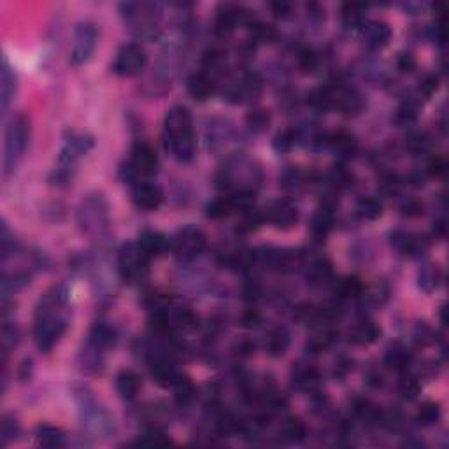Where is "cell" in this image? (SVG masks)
Returning a JSON list of instances; mask_svg holds the SVG:
<instances>
[{
  "label": "cell",
  "mask_w": 449,
  "mask_h": 449,
  "mask_svg": "<svg viewBox=\"0 0 449 449\" xmlns=\"http://www.w3.org/2000/svg\"><path fill=\"white\" fill-rule=\"evenodd\" d=\"M69 327V290L65 286H55L43 299L36 309L34 335L41 353H50Z\"/></svg>",
  "instance_id": "obj_1"
},
{
  "label": "cell",
  "mask_w": 449,
  "mask_h": 449,
  "mask_svg": "<svg viewBox=\"0 0 449 449\" xmlns=\"http://www.w3.org/2000/svg\"><path fill=\"white\" fill-rule=\"evenodd\" d=\"M164 143L176 160H193L197 151V136L193 130L192 113L186 107L176 106L167 111L164 120Z\"/></svg>",
  "instance_id": "obj_2"
},
{
  "label": "cell",
  "mask_w": 449,
  "mask_h": 449,
  "mask_svg": "<svg viewBox=\"0 0 449 449\" xmlns=\"http://www.w3.org/2000/svg\"><path fill=\"white\" fill-rule=\"evenodd\" d=\"M264 181L260 165L244 155H236L218 171L216 183L221 190L234 193H255Z\"/></svg>",
  "instance_id": "obj_3"
},
{
  "label": "cell",
  "mask_w": 449,
  "mask_h": 449,
  "mask_svg": "<svg viewBox=\"0 0 449 449\" xmlns=\"http://www.w3.org/2000/svg\"><path fill=\"white\" fill-rule=\"evenodd\" d=\"M130 32L141 41H155L162 34L160 6L153 2H123L120 6Z\"/></svg>",
  "instance_id": "obj_4"
},
{
  "label": "cell",
  "mask_w": 449,
  "mask_h": 449,
  "mask_svg": "<svg viewBox=\"0 0 449 449\" xmlns=\"http://www.w3.org/2000/svg\"><path fill=\"white\" fill-rule=\"evenodd\" d=\"M76 404H78L79 420L83 427L93 437H109L115 434V420L107 413L106 407L97 400L92 390L86 386H79L74 392Z\"/></svg>",
  "instance_id": "obj_5"
},
{
  "label": "cell",
  "mask_w": 449,
  "mask_h": 449,
  "mask_svg": "<svg viewBox=\"0 0 449 449\" xmlns=\"http://www.w3.org/2000/svg\"><path fill=\"white\" fill-rule=\"evenodd\" d=\"M79 229L93 241H106L109 236V206L102 193H90L78 207Z\"/></svg>",
  "instance_id": "obj_6"
},
{
  "label": "cell",
  "mask_w": 449,
  "mask_h": 449,
  "mask_svg": "<svg viewBox=\"0 0 449 449\" xmlns=\"http://www.w3.org/2000/svg\"><path fill=\"white\" fill-rule=\"evenodd\" d=\"M32 136L30 120L25 115H18L9 122L6 130L4 144V178L8 179L16 171L20 162L25 157Z\"/></svg>",
  "instance_id": "obj_7"
},
{
  "label": "cell",
  "mask_w": 449,
  "mask_h": 449,
  "mask_svg": "<svg viewBox=\"0 0 449 449\" xmlns=\"http://www.w3.org/2000/svg\"><path fill=\"white\" fill-rule=\"evenodd\" d=\"M93 144H95V141L88 134L71 132V136L65 139V146L62 148L60 157H58V169L55 171L53 178L55 185H65V183L71 181L78 160L92 150Z\"/></svg>",
  "instance_id": "obj_8"
},
{
  "label": "cell",
  "mask_w": 449,
  "mask_h": 449,
  "mask_svg": "<svg viewBox=\"0 0 449 449\" xmlns=\"http://www.w3.org/2000/svg\"><path fill=\"white\" fill-rule=\"evenodd\" d=\"M118 272L123 281L139 285L150 276V258L144 255L137 243L123 244L118 251Z\"/></svg>",
  "instance_id": "obj_9"
},
{
  "label": "cell",
  "mask_w": 449,
  "mask_h": 449,
  "mask_svg": "<svg viewBox=\"0 0 449 449\" xmlns=\"http://www.w3.org/2000/svg\"><path fill=\"white\" fill-rule=\"evenodd\" d=\"M207 246V237L195 224H186L172 236L171 251L179 262H193Z\"/></svg>",
  "instance_id": "obj_10"
},
{
  "label": "cell",
  "mask_w": 449,
  "mask_h": 449,
  "mask_svg": "<svg viewBox=\"0 0 449 449\" xmlns=\"http://www.w3.org/2000/svg\"><path fill=\"white\" fill-rule=\"evenodd\" d=\"M99 44V27L93 22H81L76 25L74 44L71 51V64L79 67L93 57Z\"/></svg>",
  "instance_id": "obj_11"
},
{
  "label": "cell",
  "mask_w": 449,
  "mask_h": 449,
  "mask_svg": "<svg viewBox=\"0 0 449 449\" xmlns=\"http://www.w3.org/2000/svg\"><path fill=\"white\" fill-rule=\"evenodd\" d=\"M158 171V157L157 151L146 143H141L134 148L130 162L127 164L125 174L132 183L143 181V178L157 174Z\"/></svg>",
  "instance_id": "obj_12"
},
{
  "label": "cell",
  "mask_w": 449,
  "mask_h": 449,
  "mask_svg": "<svg viewBox=\"0 0 449 449\" xmlns=\"http://www.w3.org/2000/svg\"><path fill=\"white\" fill-rule=\"evenodd\" d=\"M148 65V53L141 44H125L116 55L113 71L122 78H132L141 74Z\"/></svg>",
  "instance_id": "obj_13"
},
{
  "label": "cell",
  "mask_w": 449,
  "mask_h": 449,
  "mask_svg": "<svg viewBox=\"0 0 449 449\" xmlns=\"http://www.w3.org/2000/svg\"><path fill=\"white\" fill-rule=\"evenodd\" d=\"M328 100V109H337L343 115H357L364 107V99L360 93L350 86H325Z\"/></svg>",
  "instance_id": "obj_14"
},
{
  "label": "cell",
  "mask_w": 449,
  "mask_h": 449,
  "mask_svg": "<svg viewBox=\"0 0 449 449\" xmlns=\"http://www.w3.org/2000/svg\"><path fill=\"white\" fill-rule=\"evenodd\" d=\"M299 209L290 200H274L264 211V220L279 230H290L299 223Z\"/></svg>",
  "instance_id": "obj_15"
},
{
  "label": "cell",
  "mask_w": 449,
  "mask_h": 449,
  "mask_svg": "<svg viewBox=\"0 0 449 449\" xmlns=\"http://www.w3.org/2000/svg\"><path fill=\"white\" fill-rule=\"evenodd\" d=\"M132 202L137 209L157 211L164 202V190L151 181H137L132 185Z\"/></svg>",
  "instance_id": "obj_16"
},
{
  "label": "cell",
  "mask_w": 449,
  "mask_h": 449,
  "mask_svg": "<svg viewBox=\"0 0 449 449\" xmlns=\"http://www.w3.org/2000/svg\"><path fill=\"white\" fill-rule=\"evenodd\" d=\"M392 244L397 251H400L406 257H421L430 248V241L425 236L406 230H397L392 234Z\"/></svg>",
  "instance_id": "obj_17"
},
{
  "label": "cell",
  "mask_w": 449,
  "mask_h": 449,
  "mask_svg": "<svg viewBox=\"0 0 449 449\" xmlns=\"http://www.w3.org/2000/svg\"><path fill=\"white\" fill-rule=\"evenodd\" d=\"M262 92V81L253 74H246L239 78L237 81L230 83L229 90H227V97L230 102L234 104H244L251 102L257 99Z\"/></svg>",
  "instance_id": "obj_18"
},
{
  "label": "cell",
  "mask_w": 449,
  "mask_h": 449,
  "mask_svg": "<svg viewBox=\"0 0 449 449\" xmlns=\"http://www.w3.org/2000/svg\"><path fill=\"white\" fill-rule=\"evenodd\" d=\"M150 369H151V376L157 381V385L164 386V388H169V386H174V383L178 381V378L181 374L176 369L174 362L169 355L164 353H153L150 362Z\"/></svg>",
  "instance_id": "obj_19"
},
{
  "label": "cell",
  "mask_w": 449,
  "mask_h": 449,
  "mask_svg": "<svg viewBox=\"0 0 449 449\" xmlns=\"http://www.w3.org/2000/svg\"><path fill=\"white\" fill-rule=\"evenodd\" d=\"M364 44L372 51H379L386 48L392 41V29L388 23L381 22V20H372V22H365L364 29L360 30Z\"/></svg>",
  "instance_id": "obj_20"
},
{
  "label": "cell",
  "mask_w": 449,
  "mask_h": 449,
  "mask_svg": "<svg viewBox=\"0 0 449 449\" xmlns=\"http://www.w3.org/2000/svg\"><path fill=\"white\" fill-rule=\"evenodd\" d=\"M323 146H327L328 150L334 151L337 157L344 158H353L358 151V141L357 137L351 136L350 132L344 130H337L332 134H323Z\"/></svg>",
  "instance_id": "obj_21"
},
{
  "label": "cell",
  "mask_w": 449,
  "mask_h": 449,
  "mask_svg": "<svg viewBox=\"0 0 449 449\" xmlns=\"http://www.w3.org/2000/svg\"><path fill=\"white\" fill-rule=\"evenodd\" d=\"M243 8L236 4H221L218 8L216 20H214V32L220 37H229L236 30L237 23L243 22Z\"/></svg>",
  "instance_id": "obj_22"
},
{
  "label": "cell",
  "mask_w": 449,
  "mask_h": 449,
  "mask_svg": "<svg viewBox=\"0 0 449 449\" xmlns=\"http://www.w3.org/2000/svg\"><path fill=\"white\" fill-rule=\"evenodd\" d=\"M0 107L2 113H8L9 106L15 100L16 92H18V76H16L15 69L8 62V58L2 60V71H0Z\"/></svg>",
  "instance_id": "obj_23"
},
{
  "label": "cell",
  "mask_w": 449,
  "mask_h": 449,
  "mask_svg": "<svg viewBox=\"0 0 449 449\" xmlns=\"http://www.w3.org/2000/svg\"><path fill=\"white\" fill-rule=\"evenodd\" d=\"M216 78L207 74L206 71L195 72L188 79V93L192 95V99L199 100V102L211 99L216 93Z\"/></svg>",
  "instance_id": "obj_24"
},
{
  "label": "cell",
  "mask_w": 449,
  "mask_h": 449,
  "mask_svg": "<svg viewBox=\"0 0 449 449\" xmlns=\"http://www.w3.org/2000/svg\"><path fill=\"white\" fill-rule=\"evenodd\" d=\"M141 250L144 251L148 258H157L162 253H165L167 250H171V239L164 236V234L157 232V230H144L141 234L139 241H137Z\"/></svg>",
  "instance_id": "obj_25"
},
{
  "label": "cell",
  "mask_w": 449,
  "mask_h": 449,
  "mask_svg": "<svg viewBox=\"0 0 449 449\" xmlns=\"http://www.w3.org/2000/svg\"><path fill=\"white\" fill-rule=\"evenodd\" d=\"M293 383L297 385V388L304 390L307 393H314L320 390L321 374L314 365L299 364L293 369Z\"/></svg>",
  "instance_id": "obj_26"
},
{
  "label": "cell",
  "mask_w": 449,
  "mask_h": 449,
  "mask_svg": "<svg viewBox=\"0 0 449 449\" xmlns=\"http://www.w3.org/2000/svg\"><path fill=\"white\" fill-rule=\"evenodd\" d=\"M115 343H116V332L106 323L93 325V328L88 334V341H86V344L93 346L95 350L102 351V353H107L111 348L115 346Z\"/></svg>",
  "instance_id": "obj_27"
},
{
  "label": "cell",
  "mask_w": 449,
  "mask_h": 449,
  "mask_svg": "<svg viewBox=\"0 0 449 449\" xmlns=\"http://www.w3.org/2000/svg\"><path fill=\"white\" fill-rule=\"evenodd\" d=\"M334 204L325 200L323 206L314 214L313 223H311V232L316 239H325L330 234L332 227H334Z\"/></svg>",
  "instance_id": "obj_28"
},
{
  "label": "cell",
  "mask_w": 449,
  "mask_h": 449,
  "mask_svg": "<svg viewBox=\"0 0 449 449\" xmlns=\"http://www.w3.org/2000/svg\"><path fill=\"white\" fill-rule=\"evenodd\" d=\"M381 335V328L372 320H362L350 330V341L357 346H369Z\"/></svg>",
  "instance_id": "obj_29"
},
{
  "label": "cell",
  "mask_w": 449,
  "mask_h": 449,
  "mask_svg": "<svg viewBox=\"0 0 449 449\" xmlns=\"http://www.w3.org/2000/svg\"><path fill=\"white\" fill-rule=\"evenodd\" d=\"M307 283L311 286H327L328 283H332L334 279V269H332V264L327 260V258H316L314 262H311L307 265Z\"/></svg>",
  "instance_id": "obj_30"
},
{
  "label": "cell",
  "mask_w": 449,
  "mask_h": 449,
  "mask_svg": "<svg viewBox=\"0 0 449 449\" xmlns=\"http://www.w3.org/2000/svg\"><path fill=\"white\" fill-rule=\"evenodd\" d=\"M141 386H143V381H141L139 374L130 371V369H125L116 376V390L123 400L130 402V400L136 399L141 392Z\"/></svg>",
  "instance_id": "obj_31"
},
{
  "label": "cell",
  "mask_w": 449,
  "mask_h": 449,
  "mask_svg": "<svg viewBox=\"0 0 449 449\" xmlns=\"http://www.w3.org/2000/svg\"><path fill=\"white\" fill-rule=\"evenodd\" d=\"M335 341H337V332L332 327H328V325L320 323L316 325V330L307 341V350L311 353H321V351L328 350Z\"/></svg>",
  "instance_id": "obj_32"
},
{
  "label": "cell",
  "mask_w": 449,
  "mask_h": 449,
  "mask_svg": "<svg viewBox=\"0 0 449 449\" xmlns=\"http://www.w3.org/2000/svg\"><path fill=\"white\" fill-rule=\"evenodd\" d=\"M290 343H292V335H290L288 328L286 327H276L272 328L271 334L267 337V343H265V350L271 357L279 358L288 351Z\"/></svg>",
  "instance_id": "obj_33"
},
{
  "label": "cell",
  "mask_w": 449,
  "mask_h": 449,
  "mask_svg": "<svg viewBox=\"0 0 449 449\" xmlns=\"http://www.w3.org/2000/svg\"><path fill=\"white\" fill-rule=\"evenodd\" d=\"M365 11L367 6L364 4H344L341 11L344 29L348 32H360L365 25Z\"/></svg>",
  "instance_id": "obj_34"
},
{
  "label": "cell",
  "mask_w": 449,
  "mask_h": 449,
  "mask_svg": "<svg viewBox=\"0 0 449 449\" xmlns=\"http://www.w3.org/2000/svg\"><path fill=\"white\" fill-rule=\"evenodd\" d=\"M385 364L388 365L392 371L395 372H406L409 365L413 364V353L407 350L402 344H393L388 351H386Z\"/></svg>",
  "instance_id": "obj_35"
},
{
  "label": "cell",
  "mask_w": 449,
  "mask_h": 449,
  "mask_svg": "<svg viewBox=\"0 0 449 449\" xmlns=\"http://www.w3.org/2000/svg\"><path fill=\"white\" fill-rule=\"evenodd\" d=\"M37 444L43 448H64L65 434L53 425H41L36 430Z\"/></svg>",
  "instance_id": "obj_36"
},
{
  "label": "cell",
  "mask_w": 449,
  "mask_h": 449,
  "mask_svg": "<svg viewBox=\"0 0 449 449\" xmlns=\"http://www.w3.org/2000/svg\"><path fill=\"white\" fill-rule=\"evenodd\" d=\"M418 285L423 290L425 293H432L435 290H439V286L442 285V271L439 269V265L427 264L418 274Z\"/></svg>",
  "instance_id": "obj_37"
},
{
  "label": "cell",
  "mask_w": 449,
  "mask_h": 449,
  "mask_svg": "<svg viewBox=\"0 0 449 449\" xmlns=\"http://www.w3.org/2000/svg\"><path fill=\"white\" fill-rule=\"evenodd\" d=\"M357 216L362 221H376L383 216V202L376 197H364L357 204Z\"/></svg>",
  "instance_id": "obj_38"
},
{
  "label": "cell",
  "mask_w": 449,
  "mask_h": 449,
  "mask_svg": "<svg viewBox=\"0 0 449 449\" xmlns=\"http://www.w3.org/2000/svg\"><path fill=\"white\" fill-rule=\"evenodd\" d=\"M206 211L211 220H223V218H229L230 214L237 213L236 202H234L232 195L220 197V199L213 200V202L207 206Z\"/></svg>",
  "instance_id": "obj_39"
},
{
  "label": "cell",
  "mask_w": 449,
  "mask_h": 449,
  "mask_svg": "<svg viewBox=\"0 0 449 449\" xmlns=\"http://www.w3.org/2000/svg\"><path fill=\"white\" fill-rule=\"evenodd\" d=\"M202 64H204V71H206L207 74L213 76V78H216V76L224 69V64H227V53H224L221 48H211V50H207L206 53H204Z\"/></svg>",
  "instance_id": "obj_40"
},
{
  "label": "cell",
  "mask_w": 449,
  "mask_h": 449,
  "mask_svg": "<svg viewBox=\"0 0 449 449\" xmlns=\"http://www.w3.org/2000/svg\"><path fill=\"white\" fill-rule=\"evenodd\" d=\"M364 283L357 276H348V278L341 279L339 285L335 286V293L339 295V299H358L360 295H364Z\"/></svg>",
  "instance_id": "obj_41"
},
{
  "label": "cell",
  "mask_w": 449,
  "mask_h": 449,
  "mask_svg": "<svg viewBox=\"0 0 449 449\" xmlns=\"http://www.w3.org/2000/svg\"><path fill=\"white\" fill-rule=\"evenodd\" d=\"M172 388H174L176 402H178L179 406H190V404L195 400L197 388L188 378H183V376H179L178 381L174 383V386H172Z\"/></svg>",
  "instance_id": "obj_42"
},
{
  "label": "cell",
  "mask_w": 449,
  "mask_h": 449,
  "mask_svg": "<svg viewBox=\"0 0 449 449\" xmlns=\"http://www.w3.org/2000/svg\"><path fill=\"white\" fill-rule=\"evenodd\" d=\"M246 123L253 132H265L269 129V125H271V113L267 109H262V107L251 109L246 116Z\"/></svg>",
  "instance_id": "obj_43"
},
{
  "label": "cell",
  "mask_w": 449,
  "mask_h": 449,
  "mask_svg": "<svg viewBox=\"0 0 449 449\" xmlns=\"http://www.w3.org/2000/svg\"><path fill=\"white\" fill-rule=\"evenodd\" d=\"M442 416L441 406L437 402H425L423 406L418 411V423L421 427H432V425H437L439 420Z\"/></svg>",
  "instance_id": "obj_44"
},
{
  "label": "cell",
  "mask_w": 449,
  "mask_h": 449,
  "mask_svg": "<svg viewBox=\"0 0 449 449\" xmlns=\"http://www.w3.org/2000/svg\"><path fill=\"white\" fill-rule=\"evenodd\" d=\"M281 434L285 441L300 442L306 437V427H304L302 421L297 420V418H288V420L283 423Z\"/></svg>",
  "instance_id": "obj_45"
},
{
  "label": "cell",
  "mask_w": 449,
  "mask_h": 449,
  "mask_svg": "<svg viewBox=\"0 0 449 449\" xmlns=\"http://www.w3.org/2000/svg\"><path fill=\"white\" fill-rule=\"evenodd\" d=\"M328 183H330L332 188L335 190L348 188V186L353 185V174H351L346 167H343V165H337V167L332 169V172L328 174Z\"/></svg>",
  "instance_id": "obj_46"
},
{
  "label": "cell",
  "mask_w": 449,
  "mask_h": 449,
  "mask_svg": "<svg viewBox=\"0 0 449 449\" xmlns=\"http://www.w3.org/2000/svg\"><path fill=\"white\" fill-rule=\"evenodd\" d=\"M399 393L404 400H414L421 393V385L414 376L404 374L399 381Z\"/></svg>",
  "instance_id": "obj_47"
},
{
  "label": "cell",
  "mask_w": 449,
  "mask_h": 449,
  "mask_svg": "<svg viewBox=\"0 0 449 449\" xmlns=\"http://www.w3.org/2000/svg\"><path fill=\"white\" fill-rule=\"evenodd\" d=\"M306 185H307L306 176H304V172L299 171L297 167H290L288 171L283 174V186H285L288 192L299 193Z\"/></svg>",
  "instance_id": "obj_48"
},
{
  "label": "cell",
  "mask_w": 449,
  "mask_h": 449,
  "mask_svg": "<svg viewBox=\"0 0 449 449\" xmlns=\"http://www.w3.org/2000/svg\"><path fill=\"white\" fill-rule=\"evenodd\" d=\"M320 67V55L311 48H306L299 53V69L306 74H313Z\"/></svg>",
  "instance_id": "obj_49"
},
{
  "label": "cell",
  "mask_w": 449,
  "mask_h": 449,
  "mask_svg": "<svg viewBox=\"0 0 449 449\" xmlns=\"http://www.w3.org/2000/svg\"><path fill=\"white\" fill-rule=\"evenodd\" d=\"M297 143H299V134L295 130H285V132L278 134L274 139V150L278 153H288L295 148Z\"/></svg>",
  "instance_id": "obj_50"
},
{
  "label": "cell",
  "mask_w": 449,
  "mask_h": 449,
  "mask_svg": "<svg viewBox=\"0 0 449 449\" xmlns=\"http://www.w3.org/2000/svg\"><path fill=\"white\" fill-rule=\"evenodd\" d=\"M136 444H141V446H169V444H172V441L167 437V435L164 434V432L158 430V428L155 427V428H151V430H148L146 434L141 435V437L137 439Z\"/></svg>",
  "instance_id": "obj_51"
},
{
  "label": "cell",
  "mask_w": 449,
  "mask_h": 449,
  "mask_svg": "<svg viewBox=\"0 0 449 449\" xmlns=\"http://www.w3.org/2000/svg\"><path fill=\"white\" fill-rule=\"evenodd\" d=\"M251 36L257 43H272L276 39V30L274 27L269 25V23L255 22L251 23Z\"/></svg>",
  "instance_id": "obj_52"
},
{
  "label": "cell",
  "mask_w": 449,
  "mask_h": 449,
  "mask_svg": "<svg viewBox=\"0 0 449 449\" xmlns=\"http://www.w3.org/2000/svg\"><path fill=\"white\" fill-rule=\"evenodd\" d=\"M406 148L413 155H423V153H427L428 148H430V139H428L427 134L416 132V134H413V136L407 137Z\"/></svg>",
  "instance_id": "obj_53"
},
{
  "label": "cell",
  "mask_w": 449,
  "mask_h": 449,
  "mask_svg": "<svg viewBox=\"0 0 449 449\" xmlns=\"http://www.w3.org/2000/svg\"><path fill=\"white\" fill-rule=\"evenodd\" d=\"M20 341V332L15 325L6 323L4 328H2V355H4V360L8 357L9 351L18 344Z\"/></svg>",
  "instance_id": "obj_54"
},
{
  "label": "cell",
  "mask_w": 449,
  "mask_h": 449,
  "mask_svg": "<svg viewBox=\"0 0 449 449\" xmlns=\"http://www.w3.org/2000/svg\"><path fill=\"white\" fill-rule=\"evenodd\" d=\"M20 434V425L15 418L6 416L4 421H2V428H0V441H2V446H8L9 442L15 441Z\"/></svg>",
  "instance_id": "obj_55"
},
{
  "label": "cell",
  "mask_w": 449,
  "mask_h": 449,
  "mask_svg": "<svg viewBox=\"0 0 449 449\" xmlns=\"http://www.w3.org/2000/svg\"><path fill=\"white\" fill-rule=\"evenodd\" d=\"M446 172H448V158L442 153L434 155L428 162V174L434 176V178H442Z\"/></svg>",
  "instance_id": "obj_56"
},
{
  "label": "cell",
  "mask_w": 449,
  "mask_h": 449,
  "mask_svg": "<svg viewBox=\"0 0 449 449\" xmlns=\"http://www.w3.org/2000/svg\"><path fill=\"white\" fill-rule=\"evenodd\" d=\"M439 90V78L437 76H427V78L421 81L420 85V95L427 97V99H430L432 95H434L435 92Z\"/></svg>",
  "instance_id": "obj_57"
},
{
  "label": "cell",
  "mask_w": 449,
  "mask_h": 449,
  "mask_svg": "<svg viewBox=\"0 0 449 449\" xmlns=\"http://www.w3.org/2000/svg\"><path fill=\"white\" fill-rule=\"evenodd\" d=\"M416 341L418 344H421V346H427V344L434 343L435 337H434V332L430 330V327H427V325H418Z\"/></svg>",
  "instance_id": "obj_58"
},
{
  "label": "cell",
  "mask_w": 449,
  "mask_h": 449,
  "mask_svg": "<svg viewBox=\"0 0 449 449\" xmlns=\"http://www.w3.org/2000/svg\"><path fill=\"white\" fill-rule=\"evenodd\" d=\"M397 67L400 72H413L416 69V60L411 53H400L397 58Z\"/></svg>",
  "instance_id": "obj_59"
},
{
  "label": "cell",
  "mask_w": 449,
  "mask_h": 449,
  "mask_svg": "<svg viewBox=\"0 0 449 449\" xmlns=\"http://www.w3.org/2000/svg\"><path fill=\"white\" fill-rule=\"evenodd\" d=\"M400 209H402V213L406 214V216H411V218L421 216V214H423V206H421V204L414 199L406 200V202L400 206Z\"/></svg>",
  "instance_id": "obj_60"
},
{
  "label": "cell",
  "mask_w": 449,
  "mask_h": 449,
  "mask_svg": "<svg viewBox=\"0 0 449 449\" xmlns=\"http://www.w3.org/2000/svg\"><path fill=\"white\" fill-rule=\"evenodd\" d=\"M260 321H262L260 314H258L255 309L246 311V313L243 314V318H241V323H243V327H246V328L258 327V325H260Z\"/></svg>",
  "instance_id": "obj_61"
},
{
  "label": "cell",
  "mask_w": 449,
  "mask_h": 449,
  "mask_svg": "<svg viewBox=\"0 0 449 449\" xmlns=\"http://www.w3.org/2000/svg\"><path fill=\"white\" fill-rule=\"evenodd\" d=\"M271 9L276 16H279V18H286L288 15H292L293 6L288 4V2H272Z\"/></svg>",
  "instance_id": "obj_62"
},
{
  "label": "cell",
  "mask_w": 449,
  "mask_h": 449,
  "mask_svg": "<svg viewBox=\"0 0 449 449\" xmlns=\"http://www.w3.org/2000/svg\"><path fill=\"white\" fill-rule=\"evenodd\" d=\"M237 350H239L237 353H239L241 357H250V355H253L255 351V344L250 343V341H243V343L237 346Z\"/></svg>",
  "instance_id": "obj_63"
},
{
  "label": "cell",
  "mask_w": 449,
  "mask_h": 449,
  "mask_svg": "<svg viewBox=\"0 0 449 449\" xmlns=\"http://www.w3.org/2000/svg\"><path fill=\"white\" fill-rule=\"evenodd\" d=\"M446 232H448V227H446V221H444V220L435 221V224H434V236L437 237V239H444Z\"/></svg>",
  "instance_id": "obj_64"
}]
</instances>
